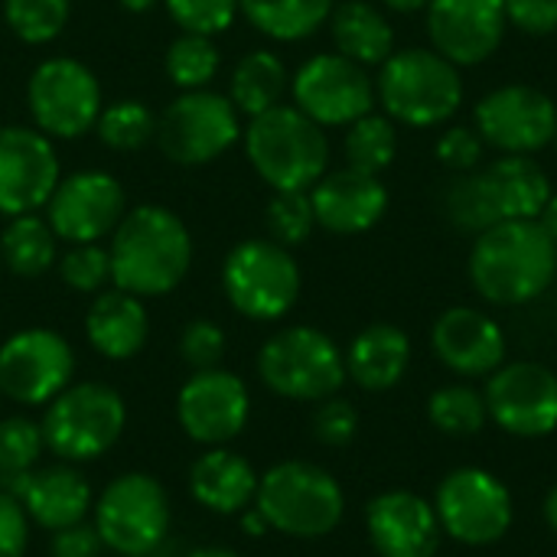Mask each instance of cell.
I'll list each match as a JSON object with an SVG mask.
<instances>
[{
  "instance_id": "cell-11",
  "label": "cell",
  "mask_w": 557,
  "mask_h": 557,
  "mask_svg": "<svg viewBox=\"0 0 557 557\" xmlns=\"http://www.w3.org/2000/svg\"><path fill=\"white\" fill-rule=\"evenodd\" d=\"M242 137L238 108L232 98L199 88L183 91L157 117V144L166 160L180 166H202L219 160Z\"/></svg>"
},
{
  "instance_id": "cell-56",
  "label": "cell",
  "mask_w": 557,
  "mask_h": 557,
  "mask_svg": "<svg viewBox=\"0 0 557 557\" xmlns=\"http://www.w3.org/2000/svg\"><path fill=\"white\" fill-rule=\"evenodd\" d=\"M150 557H153V555H150Z\"/></svg>"
},
{
  "instance_id": "cell-14",
  "label": "cell",
  "mask_w": 557,
  "mask_h": 557,
  "mask_svg": "<svg viewBox=\"0 0 557 557\" xmlns=\"http://www.w3.org/2000/svg\"><path fill=\"white\" fill-rule=\"evenodd\" d=\"M290 91L294 104L320 127H349L375 108V78L339 52L307 59L290 78Z\"/></svg>"
},
{
  "instance_id": "cell-12",
  "label": "cell",
  "mask_w": 557,
  "mask_h": 557,
  "mask_svg": "<svg viewBox=\"0 0 557 557\" xmlns=\"http://www.w3.org/2000/svg\"><path fill=\"white\" fill-rule=\"evenodd\" d=\"M490 424L519 441H545L557 434V372L516 359L503 362L483 388Z\"/></svg>"
},
{
  "instance_id": "cell-48",
  "label": "cell",
  "mask_w": 557,
  "mask_h": 557,
  "mask_svg": "<svg viewBox=\"0 0 557 557\" xmlns=\"http://www.w3.org/2000/svg\"><path fill=\"white\" fill-rule=\"evenodd\" d=\"M101 552H104V542L91 522L59 529L52 532V542H49V557H101Z\"/></svg>"
},
{
  "instance_id": "cell-39",
  "label": "cell",
  "mask_w": 557,
  "mask_h": 557,
  "mask_svg": "<svg viewBox=\"0 0 557 557\" xmlns=\"http://www.w3.org/2000/svg\"><path fill=\"white\" fill-rule=\"evenodd\" d=\"M444 212L457 228H463L470 235H480V232H486V228H493L499 222L496 206H493V199L486 193V183H483L480 170L460 173L450 183V189L444 193Z\"/></svg>"
},
{
  "instance_id": "cell-20",
  "label": "cell",
  "mask_w": 557,
  "mask_h": 557,
  "mask_svg": "<svg viewBox=\"0 0 557 557\" xmlns=\"http://www.w3.org/2000/svg\"><path fill=\"white\" fill-rule=\"evenodd\" d=\"M424 10L431 49L457 69L486 62L509 29L503 0H431Z\"/></svg>"
},
{
  "instance_id": "cell-35",
  "label": "cell",
  "mask_w": 557,
  "mask_h": 557,
  "mask_svg": "<svg viewBox=\"0 0 557 557\" xmlns=\"http://www.w3.org/2000/svg\"><path fill=\"white\" fill-rule=\"evenodd\" d=\"M346 150V166L362 170V173H382L395 163L398 157V131L388 114L369 111L366 117L352 121L343 140Z\"/></svg>"
},
{
  "instance_id": "cell-29",
  "label": "cell",
  "mask_w": 557,
  "mask_h": 557,
  "mask_svg": "<svg viewBox=\"0 0 557 557\" xmlns=\"http://www.w3.org/2000/svg\"><path fill=\"white\" fill-rule=\"evenodd\" d=\"M330 33H333L336 52L366 69L382 65L395 52V29L388 16L366 0L339 3L330 13Z\"/></svg>"
},
{
  "instance_id": "cell-5",
  "label": "cell",
  "mask_w": 557,
  "mask_h": 557,
  "mask_svg": "<svg viewBox=\"0 0 557 557\" xmlns=\"http://www.w3.org/2000/svg\"><path fill=\"white\" fill-rule=\"evenodd\" d=\"M375 98L385 114L405 127L447 124L463 104L460 69L434 49H395L375 78Z\"/></svg>"
},
{
  "instance_id": "cell-15",
  "label": "cell",
  "mask_w": 557,
  "mask_h": 557,
  "mask_svg": "<svg viewBox=\"0 0 557 557\" xmlns=\"http://www.w3.org/2000/svg\"><path fill=\"white\" fill-rule=\"evenodd\" d=\"M75 379V352L55 330H20L0 346V395L16 405H49Z\"/></svg>"
},
{
  "instance_id": "cell-22",
  "label": "cell",
  "mask_w": 557,
  "mask_h": 557,
  "mask_svg": "<svg viewBox=\"0 0 557 557\" xmlns=\"http://www.w3.org/2000/svg\"><path fill=\"white\" fill-rule=\"evenodd\" d=\"M431 349L457 379H490L509 359L506 330L476 307L444 310L431 326Z\"/></svg>"
},
{
  "instance_id": "cell-33",
  "label": "cell",
  "mask_w": 557,
  "mask_h": 557,
  "mask_svg": "<svg viewBox=\"0 0 557 557\" xmlns=\"http://www.w3.org/2000/svg\"><path fill=\"white\" fill-rule=\"evenodd\" d=\"M428 421L444 434V437H476L486 424H490V411H486V398L480 388H473L470 382H450L441 385L431 398H428Z\"/></svg>"
},
{
  "instance_id": "cell-26",
  "label": "cell",
  "mask_w": 557,
  "mask_h": 557,
  "mask_svg": "<svg viewBox=\"0 0 557 557\" xmlns=\"http://www.w3.org/2000/svg\"><path fill=\"white\" fill-rule=\"evenodd\" d=\"M343 356L346 379L362 392H392L411 369V336L395 323H372L352 336Z\"/></svg>"
},
{
  "instance_id": "cell-49",
  "label": "cell",
  "mask_w": 557,
  "mask_h": 557,
  "mask_svg": "<svg viewBox=\"0 0 557 557\" xmlns=\"http://www.w3.org/2000/svg\"><path fill=\"white\" fill-rule=\"evenodd\" d=\"M238 519H242V529H245L248 535H264V532H271V529H268V522L261 519V512H258L255 506H251V509H245Z\"/></svg>"
},
{
  "instance_id": "cell-37",
  "label": "cell",
  "mask_w": 557,
  "mask_h": 557,
  "mask_svg": "<svg viewBox=\"0 0 557 557\" xmlns=\"http://www.w3.org/2000/svg\"><path fill=\"white\" fill-rule=\"evenodd\" d=\"M95 131H98L101 144L111 150H121V153L140 150L157 137V114L144 101L124 98V101L101 108Z\"/></svg>"
},
{
  "instance_id": "cell-28",
  "label": "cell",
  "mask_w": 557,
  "mask_h": 557,
  "mask_svg": "<svg viewBox=\"0 0 557 557\" xmlns=\"http://www.w3.org/2000/svg\"><path fill=\"white\" fill-rule=\"evenodd\" d=\"M483 173L486 193L496 206L499 222L506 219H539L552 199V180L525 153H503Z\"/></svg>"
},
{
  "instance_id": "cell-50",
  "label": "cell",
  "mask_w": 557,
  "mask_h": 557,
  "mask_svg": "<svg viewBox=\"0 0 557 557\" xmlns=\"http://www.w3.org/2000/svg\"><path fill=\"white\" fill-rule=\"evenodd\" d=\"M542 516H545V525L548 532L557 539V483L545 493V503H542Z\"/></svg>"
},
{
  "instance_id": "cell-25",
  "label": "cell",
  "mask_w": 557,
  "mask_h": 557,
  "mask_svg": "<svg viewBox=\"0 0 557 557\" xmlns=\"http://www.w3.org/2000/svg\"><path fill=\"white\" fill-rule=\"evenodd\" d=\"M258 470L228 447H206L189 467V496L215 516H242L255 506Z\"/></svg>"
},
{
  "instance_id": "cell-7",
  "label": "cell",
  "mask_w": 557,
  "mask_h": 557,
  "mask_svg": "<svg viewBox=\"0 0 557 557\" xmlns=\"http://www.w3.org/2000/svg\"><path fill=\"white\" fill-rule=\"evenodd\" d=\"M124 398L101 382H72L59 392L42 418V441L62 463H88L104 457L124 434Z\"/></svg>"
},
{
  "instance_id": "cell-53",
  "label": "cell",
  "mask_w": 557,
  "mask_h": 557,
  "mask_svg": "<svg viewBox=\"0 0 557 557\" xmlns=\"http://www.w3.org/2000/svg\"><path fill=\"white\" fill-rule=\"evenodd\" d=\"M186 557H242V555H238V552H232V548H215V545H212V548H193Z\"/></svg>"
},
{
  "instance_id": "cell-4",
  "label": "cell",
  "mask_w": 557,
  "mask_h": 557,
  "mask_svg": "<svg viewBox=\"0 0 557 557\" xmlns=\"http://www.w3.org/2000/svg\"><path fill=\"white\" fill-rule=\"evenodd\" d=\"M255 509L271 532L317 542L339 529L346 516V493L330 470L307 460H284L258 480Z\"/></svg>"
},
{
  "instance_id": "cell-42",
  "label": "cell",
  "mask_w": 557,
  "mask_h": 557,
  "mask_svg": "<svg viewBox=\"0 0 557 557\" xmlns=\"http://www.w3.org/2000/svg\"><path fill=\"white\" fill-rule=\"evenodd\" d=\"M163 3L183 33H202V36H215L228 29L238 13V0H163Z\"/></svg>"
},
{
  "instance_id": "cell-6",
  "label": "cell",
  "mask_w": 557,
  "mask_h": 557,
  "mask_svg": "<svg viewBox=\"0 0 557 557\" xmlns=\"http://www.w3.org/2000/svg\"><path fill=\"white\" fill-rule=\"evenodd\" d=\"M261 382L287 401L320 405L339 395L346 382V356L317 326H287L258 352Z\"/></svg>"
},
{
  "instance_id": "cell-34",
  "label": "cell",
  "mask_w": 557,
  "mask_h": 557,
  "mask_svg": "<svg viewBox=\"0 0 557 557\" xmlns=\"http://www.w3.org/2000/svg\"><path fill=\"white\" fill-rule=\"evenodd\" d=\"M46 454L42 428L29 418H3L0 421V490L16 496L26 476L39 467Z\"/></svg>"
},
{
  "instance_id": "cell-18",
  "label": "cell",
  "mask_w": 557,
  "mask_h": 557,
  "mask_svg": "<svg viewBox=\"0 0 557 557\" xmlns=\"http://www.w3.org/2000/svg\"><path fill=\"white\" fill-rule=\"evenodd\" d=\"M124 206V189L111 173L82 170L59 180L55 193L46 202V222L52 225L55 238L69 245H91L117 228L127 212Z\"/></svg>"
},
{
  "instance_id": "cell-31",
  "label": "cell",
  "mask_w": 557,
  "mask_h": 557,
  "mask_svg": "<svg viewBox=\"0 0 557 557\" xmlns=\"http://www.w3.org/2000/svg\"><path fill=\"white\" fill-rule=\"evenodd\" d=\"M238 10L258 33L277 42H300L330 20L333 0H238Z\"/></svg>"
},
{
  "instance_id": "cell-51",
  "label": "cell",
  "mask_w": 557,
  "mask_h": 557,
  "mask_svg": "<svg viewBox=\"0 0 557 557\" xmlns=\"http://www.w3.org/2000/svg\"><path fill=\"white\" fill-rule=\"evenodd\" d=\"M539 222H542V228L557 242V193H552V199H548V206L542 209Z\"/></svg>"
},
{
  "instance_id": "cell-47",
  "label": "cell",
  "mask_w": 557,
  "mask_h": 557,
  "mask_svg": "<svg viewBox=\"0 0 557 557\" xmlns=\"http://www.w3.org/2000/svg\"><path fill=\"white\" fill-rule=\"evenodd\" d=\"M29 545V519L16 496L0 490V557H23Z\"/></svg>"
},
{
  "instance_id": "cell-13",
  "label": "cell",
  "mask_w": 557,
  "mask_h": 557,
  "mask_svg": "<svg viewBox=\"0 0 557 557\" xmlns=\"http://www.w3.org/2000/svg\"><path fill=\"white\" fill-rule=\"evenodd\" d=\"M26 101L36 131L62 140L88 134L104 108L95 72L69 55H55L36 65L26 85Z\"/></svg>"
},
{
  "instance_id": "cell-8",
  "label": "cell",
  "mask_w": 557,
  "mask_h": 557,
  "mask_svg": "<svg viewBox=\"0 0 557 557\" xmlns=\"http://www.w3.org/2000/svg\"><path fill=\"white\" fill-rule=\"evenodd\" d=\"M434 512L444 539L463 548L499 545L516 522L512 490L483 467H457L434 490Z\"/></svg>"
},
{
  "instance_id": "cell-16",
  "label": "cell",
  "mask_w": 557,
  "mask_h": 557,
  "mask_svg": "<svg viewBox=\"0 0 557 557\" xmlns=\"http://www.w3.org/2000/svg\"><path fill=\"white\" fill-rule=\"evenodd\" d=\"M473 127L499 153H539L555 144L557 104L535 85H499L473 108Z\"/></svg>"
},
{
  "instance_id": "cell-36",
  "label": "cell",
  "mask_w": 557,
  "mask_h": 557,
  "mask_svg": "<svg viewBox=\"0 0 557 557\" xmlns=\"http://www.w3.org/2000/svg\"><path fill=\"white\" fill-rule=\"evenodd\" d=\"M219 72V49L212 36L202 33H180L166 49V75L180 91L206 88Z\"/></svg>"
},
{
  "instance_id": "cell-21",
  "label": "cell",
  "mask_w": 557,
  "mask_h": 557,
  "mask_svg": "<svg viewBox=\"0 0 557 557\" xmlns=\"http://www.w3.org/2000/svg\"><path fill=\"white\" fill-rule=\"evenodd\" d=\"M366 535L379 557H437L444 532L434 503L411 490H385L366 506Z\"/></svg>"
},
{
  "instance_id": "cell-55",
  "label": "cell",
  "mask_w": 557,
  "mask_h": 557,
  "mask_svg": "<svg viewBox=\"0 0 557 557\" xmlns=\"http://www.w3.org/2000/svg\"><path fill=\"white\" fill-rule=\"evenodd\" d=\"M555 147H557V134H555Z\"/></svg>"
},
{
  "instance_id": "cell-44",
  "label": "cell",
  "mask_w": 557,
  "mask_h": 557,
  "mask_svg": "<svg viewBox=\"0 0 557 557\" xmlns=\"http://www.w3.org/2000/svg\"><path fill=\"white\" fill-rule=\"evenodd\" d=\"M359 434V411L352 401L333 395L326 401L317 405L313 411V437L323 444V447H346L352 444Z\"/></svg>"
},
{
  "instance_id": "cell-32",
  "label": "cell",
  "mask_w": 557,
  "mask_h": 557,
  "mask_svg": "<svg viewBox=\"0 0 557 557\" xmlns=\"http://www.w3.org/2000/svg\"><path fill=\"white\" fill-rule=\"evenodd\" d=\"M0 258L16 277H39L55 264V232L36 212L13 215L0 235Z\"/></svg>"
},
{
  "instance_id": "cell-27",
  "label": "cell",
  "mask_w": 557,
  "mask_h": 557,
  "mask_svg": "<svg viewBox=\"0 0 557 557\" xmlns=\"http://www.w3.org/2000/svg\"><path fill=\"white\" fill-rule=\"evenodd\" d=\"M85 336L91 349L104 359L124 362L134 359L150 336V317L140 304V297L127 290H101L85 317Z\"/></svg>"
},
{
  "instance_id": "cell-17",
  "label": "cell",
  "mask_w": 557,
  "mask_h": 557,
  "mask_svg": "<svg viewBox=\"0 0 557 557\" xmlns=\"http://www.w3.org/2000/svg\"><path fill=\"white\" fill-rule=\"evenodd\" d=\"M251 418L248 385L225 369L193 372L176 395V421L202 447L232 444Z\"/></svg>"
},
{
  "instance_id": "cell-52",
  "label": "cell",
  "mask_w": 557,
  "mask_h": 557,
  "mask_svg": "<svg viewBox=\"0 0 557 557\" xmlns=\"http://www.w3.org/2000/svg\"><path fill=\"white\" fill-rule=\"evenodd\" d=\"M388 10H395V13H418V10H424L431 0H382Z\"/></svg>"
},
{
  "instance_id": "cell-41",
  "label": "cell",
  "mask_w": 557,
  "mask_h": 557,
  "mask_svg": "<svg viewBox=\"0 0 557 557\" xmlns=\"http://www.w3.org/2000/svg\"><path fill=\"white\" fill-rule=\"evenodd\" d=\"M59 274L65 287L78 294H101V287L111 281V255L98 242L72 245V251L59 261Z\"/></svg>"
},
{
  "instance_id": "cell-19",
  "label": "cell",
  "mask_w": 557,
  "mask_h": 557,
  "mask_svg": "<svg viewBox=\"0 0 557 557\" xmlns=\"http://www.w3.org/2000/svg\"><path fill=\"white\" fill-rule=\"evenodd\" d=\"M59 186L52 137L33 127H0V212L26 215L49 202Z\"/></svg>"
},
{
  "instance_id": "cell-3",
  "label": "cell",
  "mask_w": 557,
  "mask_h": 557,
  "mask_svg": "<svg viewBox=\"0 0 557 557\" xmlns=\"http://www.w3.org/2000/svg\"><path fill=\"white\" fill-rule=\"evenodd\" d=\"M245 153L274 193H310L330 166L326 131L297 104H277L251 117Z\"/></svg>"
},
{
  "instance_id": "cell-45",
  "label": "cell",
  "mask_w": 557,
  "mask_h": 557,
  "mask_svg": "<svg viewBox=\"0 0 557 557\" xmlns=\"http://www.w3.org/2000/svg\"><path fill=\"white\" fill-rule=\"evenodd\" d=\"M483 137L476 134V127L467 124H454L441 134L437 140V160L454 170V173H473L483 160Z\"/></svg>"
},
{
  "instance_id": "cell-46",
  "label": "cell",
  "mask_w": 557,
  "mask_h": 557,
  "mask_svg": "<svg viewBox=\"0 0 557 557\" xmlns=\"http://www.w3.org/2000/svg\"><path fill=\"white\" fill-rule=\"evenodd\" d=\"M506 20L525 36H552L557 29V0H503Z\"/></svg>"
},
{
  "instance_id": "cell-30",
  "label": "cell",
  "mask_w": 557,
  "mask_h": 557,
  "mask_svg": "<svg viewBox=\"0 0 557 557\" xmlns=\"http://www.w3.org/2000/svg\"><path fill=\"white\" fill-rule=\"evenodd\" d=\"M287 88H290L287 65L281 62V55L268 49H255L242 55L228 78V98L238 108V114H248V117H258L277 108Z\"/></svg>"
},
{
  "instance_id": "cell-24",
  "label": "cell",
  "mask_w": 557,
  "mask_h": 557,
  "mask_svg": "<svg viewBox=\"0 0 557 557\" xmlns=\"http://www.w3.org/2000/svg\"><path fill=\"white\" fill-rule=\"evenodd\" d=\"M16 499H20L26 519L46 532H59V529L85 522L95 506L88 480L72 463L36 467L26 476V483L20 486Z\"/></svg>"
},
{
  "instance_id": "cell-1",
  "label": "cell",
  "mask_w": 557,
  "mask_h": 557,
  "mask_svg": "<svg viewBox=\"0 0 557 557\" xmlns=\"http://www.w3.org/2000/svg\"><path fill=\"white\" fill-rule=\"evenodd\" d=\"M473 290L493 307H525L557 277V242L539 219H506L480 232L467 261Z\"/></svg>"
},
{
  "instance_id": "cell-23",
  "label": "cell",
  "mask_w": 557,
  "mask_h": 557,
  "mask_svg": "<svg viewBox=\"0 0 557 557\" xmlns=\"http://www.w3.org/2000/svg\"><path fill=\"white\" fill-rule=\"evenodd\" d=\"M310 202L320 228L333 235H362L388 212V189L375 173L343 166L320 176L310 189Z\"/></svg>"
},
{
  "instance_id": "cell-54",
  "label": "cell",
  "mask_w": 557,
  "mask_h": 557,
  "mask_svg": "<svg viewBox=\"0 0 557 557\" xmlns=\"http://www.w3.org/2000/svg\"><path fill=\"white\" fill-rule=\"evenodd\" d=\"M127 13H147V10H153L157 7V0H117Z\"/></svg>"
},
{
  "instance_id": "cell-40",
  "label": "cell",
  "mask_w": 557,
  "mask_h": 557,
  "mask_svg": "<svg viewBox=\"0 0 557 557\" xmlns=\"http://www.w3.org/2000/svg\"><path fill=\"white\" fill-rule=\"evenodd\" d=\"M264 222H268L271 242H277L284 248L304 245L317 228L310 193H274V199L268 202Z\"/></svg>"
},
{
  "instance_id": "cell-9",
  "label": "cell",
  "mask_w": 557,
  "mask_h": 557,
  "mask_svg": "<svg viewBox=\"0 0 557 557\" xmlns=\"http://www.w3.org/2000/svg\"><path fill=\"white\" fill-rule=\"evenodd\" d=\"M170 496L150 473L114 476L91 506V525L108 552L121 557H150L170 535Z\"/></svg>"
},
{
  "instance_id": "cell-43",
  "label": "cell",
  "mask_w": 557,
  "mask_h": 557,
  "mask_svg": "<svg viewBox=\"0 0 557 557\" xmlns=\"http://www.w3.org/2000/svg\"><path fill=\"white\" fill-rule=\"evenodd\" d=\"M225 356V333L219 323L212 320H193L183 333H180V359L193 369H219Z\"/></svg>"
},
{
  "instance_id": "cell-2",
  "label": "cell",
  "mask_w": 557,
  "mask_h": 557,
  "mask_svg": "<svg viewBox=\"0 0 557 557\" xmlns=\"http://www.w3.org/2000/svg\"><path fill=\"white\" fill-rule=\"evenodd\" d=\"M111 284L134 297H163L193 264V235L166 206H137L111 232Z\"/></svg>"
},
{
  "instance_id": "cell-10",
  "label": "cell",
  "mask_w": 557,
  "mask_h": 557,
  "mask_svg": "<svg viewBox=\"0 0 557 557\" xmlns=\"http://www.w3.org/2000/svg\"><path fill=\"white\" fill-rule=\"evenodd\" d=\"M300 268L290 248L271 238H248L225 255L222 290L228 304L258 323H274L300 300Z\"/></svg>"
},
{
  "instance_id": "cell-38",
  "label": "cell",
  "mask_w": 557,
  "mask_h": 557,
  "mask_svg": "<svg viewBox=\"0 0 557 557\" xmlns=\"http://www.w3.org/2000/svg\"><path fill=\"white\" fill-rule=\"evenodd\" d=\"M69 0H3V20L16 39L29 46L52 42L69 23Z\"/></svg>"
}]
</instances>
